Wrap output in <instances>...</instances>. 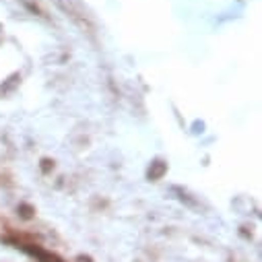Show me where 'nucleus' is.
I'll return each mask as SVG.
<instances>
[]
</instances>
